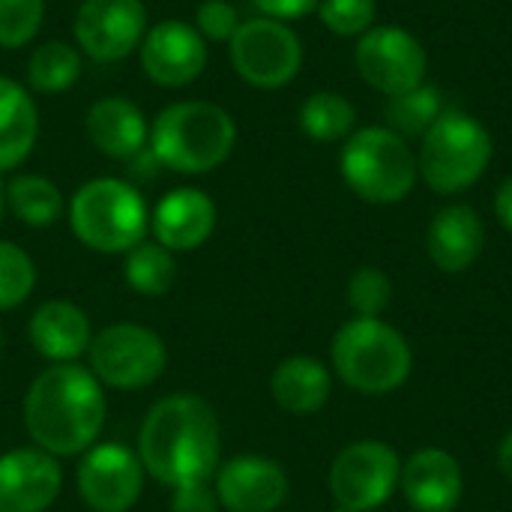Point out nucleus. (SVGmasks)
Masks as SVG:
<instances>
[{
  "label": "nucleus",
  "instance_id": "obj_6",
  "mask_svg": "<svg viewBox=\"0 0 512 512\" xmlns=\"http://www.w3.org/2000/svg\"><path fill=\"white\" fill-rule=\"evenodd\" d=\"M339 171L348 189L369 204H396L408 198L420 177V165L408 141L384 126L348 135Z\"/></svg>",
  "mask_w": 512,
  "mask_h": 512
},
{
  "label": "nucleus",
  "instance_id": "obj_24",
  "mask_svg": "<svg viewBox=\"0 0 512 512\" xmlns=\"http://www.w3.org/2000/svg\"><path fill=\"white\" fill-rule=\"evenodd\" d=\"M84 69V54L63 39H45L33 48L27 60V84L42 96L66 93Z\"/></svg>",
  "mask_w": 512,
  "mask_h": 512
},
{
  "label": "nucleus",
  "instance_id": "obj_40",
  "mask_svg": "<svg viewBox=\"0 0 512 512\" xmlns=\"http://www.w3.org/2000/svg\"><path fill=\"white\" fill-rule=\"evenodd\" d=\"M336 512H351V510H342V507H336Z\"/></svg>",
  "mask_w": 512,
  "mask_h": 512
},
{
  "label": "nucleus",
  "instance_id": "obj_12",
  "mask_svg": "<svg viewBox=\"0 0 512 512\" xmlns=\"http://www.w3.org/2000/svg\"><path fill=\"white\" fill-rule=\"evenodd\" d=\"M144 75L168 90H183L195 84L210 60L204 36L183 18H165L150 24L138 48Z\"/></svg>",
  "mask_w": 512,
  "mask_h": 512
},
{
  "label": "nucleus",
  "instance_id": "obj_11",
  "mask_svg": "<svg viewBox=\"0 0 512 512\" xmlns=\"http://www.w3.org/2000/svg\"><path fill=\"white\" fill-rule=\"evenodd\" d=\"M147 27V6L141 0H81L72 36L84 57L117 63L141 48Z\"/></svg>",
  "mask_w": 512,
  "mask_h": 512
},
{
  "label": "nucleus",
  "instance_id": "obj_22",
  "mask_svg": "<svg viewBox=\"0 0 512 512\" xmlns=\"http://www.w3.org/2000/svg\"><path fill=\"white\" fill-rule=\"evenodd\" d=\"M330 390H333L330 369L321 360L303 357V354L282 360L270 378V393H273L276 405L294 417L321 411L330 399Z\"/></svg>",
  "mask_w": 512,
  "mask_h": 512
},
{
  "label": "nucleus",
  "instance_id": "obj_4",
  "mask_svg": "<svg viewBox=\"0 0 512 512\" xmlns=\"http://www.w3.org/2000/svg\"><path fill=\"white\" fill-rule=\"evenodd\" d=\"M336 375L363 396H387L399 390L414 366L408 339L381 318H351L333 336Z\"/></svg>",
  "mask_w": 512,
  "mask_h": 512
},
{
  "label": "nucleus",
  "instance_id": "obj_8",
  "mask_svg": "<svg viewBox=\"0 0 512 512\" xmlns=\"http://www.w3.org/2000/svg\"><path fill=\"white\" fill-rule=\"evenodd\" d=\"M90 372L114 390H144L168 366V348L159 333L141 324H111L87 348Z\"/></svg>",
  "mask_w": 512,
  "mask_h": 512
},
{
  "label": "nucleus",
  "instance_id": "obj_5",
  "mask_svg": "<svg viewBox=\"0 0 512 512\" xmlns=\"http://www.w3.org/2000/svg\"><path fill=\"white\" fill-rule=\"evenodd\" d=\"M69 228L93 252L126 255L144 243L150 231V210L132 183L120 177H96L72 195Z\"/></svg>",
  "mask_w": 512,
  "mask_h": 512
},
{
  "label": "nucleus",
  "instance_id": "obj_18",
  "mask_svg": "<svg viewBox=\"0 0 512 512\" xmlns=\"http://www.w3.org/2000/svg\"><path fill=\"white\" fill-rule=\"evenodd\" d=\"M156 243L168 252H192L204 246L216 231V201L195 186H180L159 198L150 213Z\"/></svg>",
  "mask_w": 512,
  "mask_h": 512
},
{
  "label": "nucleus",
  "instance_id": "obj_16",
  "mask_svg": "<svg viewBox=\"0 0 512 512\" xmlns=\"http://www.w3.org/2000/svg\"><path fill=\"white\" fill-rule=\"evenodd\" d=\"M63 489L57 459L39 447L0 456V512H42Z\"/></svg>",
  "mask_w": 512,
  "mask_h": 512
},
{
  "label": "nucleus",
  "instance_id": "obj_17",
  "mask_svg": "<svg viewBox=\"0 0 512 512\" xmlns=\"http://www.w3.org/2000/svg\"><path fill=\"white\" fill-rule=\"evenodd\" d=\"M399 486L414 512H453L465 495L462 465L441 447L417 450L402 465Z\"/></svg>",
  "mask_w": 512,
  "mask_h": 512
},
{
  "label": "nucleus",
  "instance_id": "obj_19",
  "mask_svg": "<svg viewBox=\"0 0 512 512\" xmlns=\"http://www.w3.org/2000/svg\"><path fill=\"white\" fill-rule=\"evenodd\" d=\"M84 132L108 159H135L141 150H147L150 123L132 99L102 96L87 108Z\"/></svg>",
  "mask_w": 512,
  "mask_h": 512
},
{
  "label": "nucleus",
  "instance_id": "obj_26",
  "mask_svg": "<svg viewBox=\"0 0 512 512\" xmlns=\"http://www.w3.org/2000/svg\"><path fill=\"white\" fill-rule=\"evenodd\" d=\"M297 120H300V129L306 138H312L318 144H330V141L348 138V132L354 129L357 111L345 96H339L333 90H318L300 105Z\"/></svg>",
  "mask_w": 512,
  "mask_h": 512
},
{
  "label": "nucleus",
  "instance_id": "obj_15",
  "mask_svg": "<svg viewBox=\"0 0 512 512\" xmlns=\"http://www.w3.org/2000/svg\"><path fill=\"white\" fill-rule=\"evenodd\" d=\"M288 489L282 465L264 456H237L216 471V501L228 512H276Z\"/></svg>",
  "mask_w": 512,
  "mask_h": 512
},
{
  "label": "nucleus",
  "instance_id": "obj_7",
  "mask_svg": "<svg viewBox=\"0 0 512 512\" xmlns=\"http://www.w3.org/2000/svg\"><path fill=\"white\" fill-rule=\"evenodd\" d=\"M492 150V135L477 117L465 111H444L423 135L417 165L432 192L459 195L483 177L492 162Z\"/></svg>",
  "mask_w": 512,
  "mask_h": 512
},
{
  "label": "nucleus",
  "instance_id": "obj_35",
  "mask_svg": "<svg viewBox=\"0 0 512 512\" xmlns=\"http://www.w3.org/2000/svg\"><path fill=\"white\" fill-rule=\"evenodd\" d=\"M177 512H213V495L207 486H195V489H180L177 501H174Z\"/></svg>",
  "mask_w": 512,
  "mask_h": 512
},
{
  "label": "nucleus",
  "instance_id": "obj_9",
  "mask_svg": "<svg viewBox=\"0 0 512 512\" xmlns=\"http://www.w3.org/2000/svg\"><path fill=\"white\" fill-rule=\"evenodd\" d=\"M228 54L234 72L258 90H279L291 84L303 66L300 36L285 21L264 15L240 21L228 42Z\"/></svg>",
  "mask_w": 512,
  "mask_h": 512
},
{
  "label": "nucleus",
  "instance_id": "obj_20",
  "mask_svg": "<svg viewBox=\"0 0 512 512\" xmlns=\"http://www.w3.org/2000/svg\"><path fill=\"white\" fill-rule=\"evenodd\" d=\"M486 246V228L474 207L468 204H450L435 213L426 249L438 270L444 273H462L468 270Z\"/></svg>",
  "mask_w": 512,
  "mask_h": 512
},
{
  "label": "nucleus",
  "instance_id": "obj_30",
  "mask_svg": "<svg viewBox=\"0 0 512 512\" xmlns=\"http://www.w3.org/2000/svg\"><path fill=\"white\" fill-rule=\"evenodd\" d=\"M354 318H381L393 300V282L381 267H360L345 288Z\"/></svg>",
  "mask_w": 512,
  "mask_h": 512
},
{
  "label": "nucleus",
  "instance_id": "obj_27",
  "mask_svg": "<svg viewBox=\"0 0 512 512\" xmlns=\"http://www.w3.org/2000/svg\"><path fill=\"white\" fill-rule=\"evenodd\" d=\"M126 282L132 291L144 297H165L177 282V261L174 252H168L162 243H138L126 252Z\"/></svg>",
  "mask_w": 512,
  "mask_h": 512
},
{
  "label": "nucleus",
  "instance_id": "obj_38",
  "mask_svg": "<svg viewBox=\"0 0 512 512\" xmlns=\"http://www.w3.org/2000/svg\"><path fill=\"white\" fill-rule=\"evenodd\" d=\"M3 213H6V186L0 183V222H3Z\"/></svg>",
  "mask_w": 512,
  "mask_h": 512
},
{
  "label": "nucleus",
  "instance_id": "obj_13",
  "mask_svg": "<svg viewBox=\"0 0 512 512\" xmlns=\"http://www.w3.org/2000/svg\"><path fill=\"white\" fill-rule=\"evenodd\" d=\"M357 69L366 84L396 96L423 84L426 75V48L417 36L402 27H372L360 36Z\"/></svg>",
  "mask_w": 512,
  "mask_h": 512
},
{
  "label": "nucleus",
  "instance_id": "obj_10",
  "mask_svg": "<svg viewBox=\"0 0 512 512\" xmlns=\"http://www.w3.org/2000/svg\"><path fill=\"white\" fill-rule=\"evenodd\" d=\"M402 459L384 441L348 444L330 465V492L336 507L351 512L378 510L399 486Z\"/></svg>",
  "mask_w": 512,
  "mask_h": 512
},
{
  "label": "nucleus",
  "instance_id": "obj_2",
  "mask_svg": "<svg viewBox=\"0 0 512 512\" xmlns=\"http://www.w3.org/2000/svg\"><path fill=\"white\" fill-rule=\"evenodd\" d=\"M105 426V393L90 369L54 363L39 372L24 396V429L30 441L57 456L90 450Z\"/></svg>",
  "mask_w": 512,
  "mask_h": 512
},
{
  "label": "nucleus",
  "instance_id": "obj_25",
  "mask_svg": "<svg viewBox=\"0 0 512 512\" xmlns=\"http://www.w3.org/2000/svg\"><path fill=\"white\" fill-rule=\"evenodd\" d=\"M6 210L30 228H48L63 216V192L42 174H18L6 183Z\"/></svg>",
  "mask_w": 512,
  "mask_h": 512
},
{
  "label": "nucleus",
  "instance_id": "obj_39",
  "mask_svg": "<svg viewBox=\"0 0 512 512\" xmlns=\"http://www.w3.org/2000/svg\"><path fill=\"white\" fill-rule=\"evenodd\" d=\"M0 351H3V330H0Z\"/></svg>",
  "mask_w": 512,
  "mask_h": 512
},
{
  "label": "nucleus",
  "instance_id": "obj_34",
  "mask_svg": "<svg viewBox=\"0 0 512 512\" xmlns=\"http://www.w3.org/2000/svg\"><path fill=\"white\" fill-rule=\"evenodd\" d=\"M255 9L264 15V18H276V21H294V18H303L309 12L318 9L321 0H252Z\"/></svg>",
  "mask_w": 512,
  "mask_h": 512
},
{
  "label": "nucleus",
  "instance_id": "obj_21",
  "mask_svg": "<svg viewBox=\"0 0 512 512\" xmlns=\"http://www.w3.org/2000/svg\"><path fill=\"white\" fill-rule=\"evenodd\" d=\"M30 345L51 363H75L93 342L90 318L69 300H45L27 324Z\"/></svg>",
  "mask_w": 512,
  "mask_h": 512
},
{
  "label": "nucleus",
  "instance_id": "obj_31",
  "mask_svg": "<svg viewBox=\"0 0 512 512\" xmlns=\"http://www.w3.org/2000/svg\"><path fill=\"white\" fill-rule=\"evenodd\" d=\"M45 21V0H0V48L30 45Z\"/></svg>",
  "mask_w": 512,
  "mask_h": 512
},
{
  "label": "nucleus",
  "instance_id": "obj_28",
  "mask_svg": "<svg viewBox=\"0 0 512 512\" xmlns=\"http://www.w3.org/2000/svg\"><path fill=\"white\" fill-rule=\"evenodd\" d=\"M441 114V93L429 84H417L387 99V123L399 135H426Z\"/></svg>",
  "mask_w": 512,
  "mask_h": 512
},
{
  "label": "nucleus",
  "instance_id": "obj_14",
  "mask_svg": "<svg viewBox=\"0 0 512 512\" xmlns=\"http://www.w3.org/2000/svg\"><path fill=\"white\" fill-rule=\"evenodd\" d=\"M144 489L138 453L120 444H96L78 465V492L93 512L132 510Z\"/></svg>",
  "mask_w": 512,
  "mask_h": 512
},
{
  "label": "nucleus",
  "instance_id": "obj_29",
  "mask_svg": "<svg viewBox=\"0 0 512 512\" xmlns=\"http://www.w3.org/2000/svg\"><path fill=\"white\" fill-rule=\"evenodd\" d=\"M36 285L33 258L9 240H0V309L21 306Z\"/></svg>",
  "mask_w": 512,
  "mask_h": 512
},
{
  "label": "nucleus",
  "instance_id": "obj_1",
  "mask_svg": "<svg viewBox=\"0 0 512 512\" xmlns=\"http://www.w3.org/2000/svg\"><path fill=\"white\" fill-rule=\"evenodd\" d=\"M219 417L201 396L180 393L156 402L138 432V459L162 486L195 489L216 477Z\"/></svg>",
  "mask_w": 512,
  "mask_h": 512
},
{
  "label": "nucleus",
  "instance_id": "obj_3",
  "mask_svg": "<svg viewBox=\"0 0 512 512\" xmlns=\"http://www.w3.org/2000/svg\"><path fill=\"white\" fill-rule=\"evenodd\" d=\"M237 144L234 117L207 99H183L162 108L150 123L147 150L153 159L177 174L216 171Z\"/></svg>",
  "mask_w": 512,
  "mask_h": 512
},
{
  "label": "nucleus",
  "instance_id": "obj_23",
  "mask_svg": "<svg viewBox=\"0 0 512 512\" xmlns=\"http://www.w3.org/2000/svg\"><path fill=\"white\" fill-rule=\"evenodd\" d=\"M39 111L33 96L12 78L0 75V174L15 171L36 147Z\"/></svg>",
  "mask_w": 512,
  "mask_h": 512
},
{
  "label": "nucleus",
  "instance_id": "obj_32",
  "mask_svg": "<svg viewBox=\"0 0 512 512\" xmlns=\"http://www.w3.org/2000/svg\"><path fill=\"white\" fill-rule=\"evenodd\" d=\"M375 0H321L318 15L324 27L336 36H360L372 30L375 21Z\"/></svg>",
  "mask_w": 512,
  "mask_h": 512
},
{
  "label": "nucleus",
  "instance_id": "obj_33",
  "mask_svg": "<svg viewBox=\"0 0 512 512\" xmlns=\"http://www.w3.org/2000/svg\"><path fill=\"white\" fill-rule=\"evenodd\" d=\"M192 27L204 36V42H231L240 27V12L231 0H201Z\"/></svg>",
  "mask_w": 512,
  "mask_h": 512
},
{
  "label": "nucleus",
  "instance_id": "obj_36",
  "mask_svg": "<svg viewBox=\"0 0 512 512\" xmlns=\"http://www.w3.org/2000/svg\"><path fill=\"white\" fill-rule=\"evenodd\" d=\"M495 213L501 219V225L512 231V177L504 180V186L498 189V198H495Z\"/></svg>",
  "mask_w": 512,
  "mask_h": 512
},
{
  "label": "nucleus",
  "instance_id": "obj_37",
  "mask_svg": "<svg viewBox=\"0 0 512 512\" xmlns=\"http://www.w3.org/2000/svg\"><path fill=\"white\" fill-rule=\"evenodd\" d=\"M498 468H501V474L512 483V432L504 435V441L498 447Z\"/></svg>",
  "mask_w": 512,
  "mask_h": 512
}]
</instances>
